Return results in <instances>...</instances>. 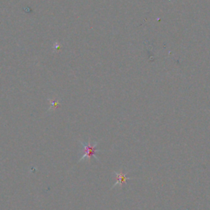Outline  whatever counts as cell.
Instances as JSON below:
<instances>
[{"label": "cell", "instance_id": "6da1fadb", "mask_svg": "<svg viewBox=\"0 0 210 210\" xmlns=\"http://www.w3.org/2000/svg\"><path fill=\"white\" fill-rule=\"evenodd\" d=\"M81 145L83 147V154L82 156L80 158L79 161L78 162H82V161H90V159L92 158V157H94L97 160H99L98 157L96 156V152L99 151L97 149L98 142H93L91 143L90 141L89 142H83V141H80Z\"/></svg>", "mask_w": 210, "mask_h": 210}, {"label": "cell", "instance_id": "7a4b0ae2", "mask_svg": "<svg viewBox=\"0 0 210 210\" xmlns=\"http://www.w3.org/2000/svg\"><path fill=\"white\" fill-rule=\"evenodd\" d=\"M114 174L116 175V177H117V181H116V183L113 185V187H115V186H122L123 183L125 182H126V181H127V179L129 180V178L126 177V173H117V172H115Z\"/></svg>", "mask_w": 210, "mask_h": 210}, {"label": "cell", "instance_id": "3957f363", "mask_svg": "<svg viewBox=\"0 0 210 210\" xmlns=\"http://www.w3.org/2000/svg\"><path fill=\"white\" fill-rule=\"evenodd\" d=\"M49 101H50V103L52 104L51 108H56L58 105V101H55V100H49Z\"/></svg>", "mask_w": 210, "mask_h": 210}]
</instances>
